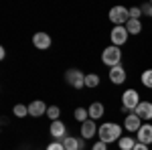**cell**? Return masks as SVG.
<instances>
[{"instance_id":"cell-2","label":"cell","mask_w":152,"mask_h":150,"mask_svg":"<svg viewBox=\"0 0 152 150\" xmlns=\"http://www.w3.org/2000/svg\"><path fill=\"white\" fill-rule=\"evenodd\" d=\"M120 61H122V51H120V47H114V45L105 47L104 53H102V63L112 69V67L120 65Z\"/></svg>"},{"instance_id":"cell-18","label":"cell","mask_w":152,"mask_h":150,"mask_svg":"<svg viewBox=\"0 0 152 150\" xmlns=\"http://www.w3.org/2000/svg\"><path fill=\"white\" fill-rule=\"evenodd\" d=\"M126 31H128L130 35H140L142 33V23L140 20H132V18H130L128 23H126Z\"/></svg>"},{"instance_id":"cell-28","label":"cell","mask_w":152,"mask_h":150,"mask_svg":"<svg viewBox=\"0 0 152 150\" xmlns=\"http://www.w3.org/2000/svg\"><path fill=\"white\" fill-rule=\"evenodd\" d=\"M134 150H150V146H148V144H142V142H136Z\"/></svg>"},{"instance_id":"cell-8","label":"cell","mask_w":152,"mask_h":150,"mask_svg":"<svg viewBox=\"0 0 152 150\" xmlns=\"http://www.w3.org/2000/svg\"><path fill=\"white\" fill-rule=\"evenodd\" d=\"M110 81H112L114 85H122V83L126 81V69H124L122 65L112 67V69H110Z\"/></svg>"},{"instance_id":"cell-26","label":"cell","mask_w":152,"mask_h":150,"mask_svg":"<svg viewBox=\"0 0 152 150\" xmlns=\"http://www.w3.org/2000/svg\"><path fill=\"white\" fill-rule=\"evenodd\" d=\"M47 150H65V146H63V142H51Z\"/></svg>"},{"instance_id":"cell-10","label":"cell","mask_w":152,"mask_h":150,"mask_svg":"<svg viewBox=\"0 0 152 150\" xmlns=\"http://www.w3.org/2000/svg\"><path fill=\"white\" fill-rule=\"evenodd\" d=\"M134 114L140 120H152V102H140L138 108L134 110Z\"/></svg>"},{"instance_id":"cell-7","label":"cell","mask_w":152,"mask_h":150,"mask_svg":"<svg viewBox=\"0 0 152 150\" xmlns=\"http://www.w3.org/2000/svg\"><path fill=\"white\" fill-rule=\"evenodd\" d=\"M122 126L126 128V132H138L142 128V120L136 114H126L124 116V124Z\"/></svg>"},{"instance_id":"cell-19","label":"cell","mask_w":152,"mask_h":150,"mask_svg":"<svg viewBox=\"0 0 152 150\" xmlns=\"http://www.w3.org/2000/svg\"><path fill=\"white\" fill-rule=\"evenodd\" d=\"M140 81H142V85H144V87H148V89L152 91V69L142 71V77H140Z\"/></svg>"},{"instance_id":"cell-17","label":"cell","mask_w":152,"mask_h":150,"mask_svg":"<svg viewBox=\"0 0 152 150\" xmlns=\"http://www.w3.org/2000/svg\"><path fill=\"white\" fill-rule=\"evenodd\" d=\"M136 142L138 140H134L132 136H122V138L118 140V146H120V150H134Z\"/></svg>"},{"instance_id":"cell-25","label":"cell","mask_w":152,"mask_h":150,"mask_svg":"<svg viewBox=\"0 0 152 150\" xmlns=\"http://www.w3.org/2000/svg\"><path fill=\"white\" fill-rule=\"evenodd\" d=\"M140 10H142V14H144V16H150V18H152V2H146V4H142Z\"/></svg>"},{"instance_id":"cell-24","label":"cell","mask_w":152,"mask_h":150,"mask_svg":"<svg viewBox=\"0 0 152 150\" xmlns=\"http://www.w3.org/2000/svg\"><path fill=\"white\" fill-rule=\"evenodd\" d=\"M140 16H142L140 6H134V8H130V18H132V20H140Z\"/></svg>"},{"instance_id":"cell-14","label":"cell","mask_w":152,"mask_h":150,"mask_svg":"<svg viewBox=\"0 0 152 150\" xmlns=\"http://www.w3.org/2000/svg\"><path fill=\"white\" fill-rule=\"evenodd\" d=\"M63 142V146H65V150H83V138H75V136H67V138L61 140Z\"/></svg>"},{"instance_id":"cell-16","label":"cell","mask_w":152,"mask_h":150,"mask_svg":"<svg viewBox=\"0 0 152 150\" xmlns=\"http://www.w3.org/2000/svg\"><path fill=\"white\" fill-rule=\"evenodd\" d=\"M87 112H89V120H99L102 116H104V104H99V102H94V104L87 108Z\"/></svg>"},{"instance_id":"cell-1","label":"cell","mask_w":152,"mask_h":150,"mask_svg":"<svg viewBox=\"0 0 152 150\" xmlns=\"http://www.w3.org/2000/svg\"><path fill=\"white\" fill-rule=\"evenodd\" d=\"M122 128L124 126H120V124H116V122H105L104 126L97 130V136H99L102 142L112 144V142H116V140L122 138Z\"/></svg>"},{"instance_id":"cell-9","label":"cell","mask_w":152,"mask_h":150,"mask_svg":"<svg viewBox=\"0 0 152 150\" xmlns=\"http://www.w3.org/2000/svg\"><path fill=\"white\" fill-rule=\"evenodd\" d=\"M33 45L37 49H41V51H47L49 47H51V37H49V33H35Z\"/></svg>"},{"instance_id":"cell-4","label":"cell","mask_w":152,"mask_h":150,"mask_svg":"<svg viewBox=\"0 0 152 150\" xmlns=\"http://www.w3.org/2000/svg\"><path fill=\"white\" fill-rule=\"evenodd\" d=\"M140 95H138V91L136 89H126V91L122 93V108H126V112H134L136 108H138V104H140Z\"/></svg>"},{"instance_id":"cell-21","label":"cell","mask_w":152,"mask_h":150,"mask_svg":"<svg viewBox=\"0 0 152 150\" xmlns=\"http://www.w3.org/2000/svg\"><path fill=\"white\" fill-rule=\"evenodd\" d=\"M97 85H99V75H95V73L85 75V87H97Z\"/></svg>"},{"instance_id":"cell-20","label":"cell","mask_w":152,"mask_h":150,"mask_svg":"<svg viewBox=\"0 0 152 150\" xmlns=\"http://www.w3.org/2000/svg\"><path fill=\"white\" fill-rule=\"evenodd\" d=\"M12 114L16 116V118H24V116H28V105L24 104H16L12 108Z\"/></svg>"},{"instance_id":"cell-3","label":"cell","mask_w":152,"mask_h":150,"mask_svg":"<svg viewBox=\"0 0 152 150\" xmlns=\"http://www.w3.org/2000/svg\"><path fill=\"white\" fill-rule=\"evenodd\" d=\"M110 20L116 24V26H126V23L130 20V8L126 6H114L110 8Z\"/></svg>"},{"instance_id":"cell-27","label":"cell","mask_w":152,"mask_h":150,"mask_svg":"<svg viewBox=\"0 0 152 150\" xmlns=\"http://www.w3.org/2000/svg\"><path fill=\"white\" fill-rule=\"evenodd\" d=\"M91 150H107V144L99 140V142H95V144H94V148H91Z\"/></svg>"},{"instance_id":"cell-6","label":"cell","mask_w":152,"mask_h":150,"mask_svg":"<svg viewBox=\"0 0 152 150\" xmlns=\"http://www.w3.org/2000/svg\"><path fill=\"white\" fill-rule=\"evenodd\" d=\"M128 37H130V33L126 31V26H114L112 33H110V39H112V45H114V47L126 45Z\"/></svg>"},{"instance_id":"cell-22","label":"cell","mask_w":152,"mask_h":150,"mask_svg":"<svg viewBox=\"0 0 152 150\" xmlns=\"http://www.w3.org/2000/svg\"><path fill=\"white\" fill-rule=\"evenodd\" d=\"M75 120H77V122H87V120H89V112H87V110H85V108H77V110H75Z\"/></svg>"},{"instance_id":"cell-5","label":"cell","mask_w":152,"mask_h":150,"mask_svg":"<svg viewBox=\"0 0 152 150\" xmlns=\"http://www.w3.org/2000/svg\"><path fill=\"white\" fill-rule=\"evenodd\" d=\"M65 81L69 83L73 89H81L85 87V75H83L79 69H69L65 73Z\"/></svg>"},{"instance_id":"cell-12","label":"cell","mask_w":152,"mask_h":150,"mask_svg":"<svg viewBox=\"0 0 152 150\" xmlns=\"http://www.w3.org/2000/svg\"><path fill=\"white\" fill-rule=\"evenodd\" d=\"M51 136L55 140H61V138H67L65 136V132H67V128H65V124L61 122V120H55V122H51Z\"/></svg>"},{"instance_id":"cell-15","label":"cell","mask_w":152,"mask_h":150,"mask_svg":"<svg viewBox=\"0 0 152 150\" xmlns=\"http://www.w3.org/2000/svg\"><path fill=\"white\" fill-rule=\"evenodd\" d=\"M97 130L99 128H95V122L94 120H87V122H83L81 124V138H94V134H97Z\"/></svg>"},{"instance_id":"cell-11","label":"cell","mask_w":152,"mask_h":150,"mask_svg":"<svg viewBox=\"0 0 152 150\" xmlns=\"http://www.w3.org/2000/svg\"><path fill=\"white\" fill-rule=\"evenodd\" d=\"M47 105L45 102H41V100H35V102H31L28 104V116H33V118H39V116H45L47 114Z\"/></svg>"},{"instance_id":"cell-23","label":"cell","mask_w":152,"mask_h":150,"mask_svg":"<svg viewBox=\"0 0 152 150\" xmlns=\"http://www.w3.org/2000/svg\"><path fill=\"white\" fill-rule=\"evenodd\" d=\"M47 116L55 122V120H59V116H61V110H59L57 105H49V110H47Z\"/></svg>"},{"instance_id":"cell-13","label":"cell","mask_w":152,"mask_h":150,"mask_svg":"<svg viewBox=\"0 0 152 150\" xmlns=\"http://www.w3.org/2000/svg\"><path fill=\"white\" fill-rule=\"evenodd\" d=\"M136 134H138V142H142V144H152V124H142V128Z\"/></svg>"}]
</instances>
